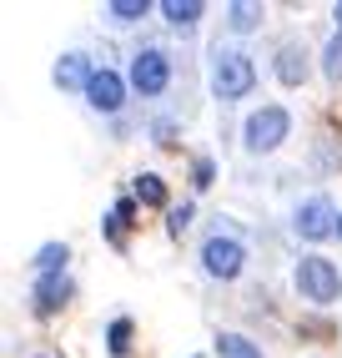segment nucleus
I'll list each match as a JSON object with an SVG mask.
<instances>
[{
  "instance_id": "9b49d317",
  "label": "nucleus",
  "mask_w": 342,
  "mask_h": 358,
  "mask_svg": "<svg viewBox=\"0 0 342 358\" xmlns=\"http://www.w3.org/2000/svg\"><path fill=\"white\" fill-rule=\"evenodd\" d=\"M131 197H136L141 207H166V182H161L156 172H141L136 187H131Z\"/></svg>"
},
{
  "instance_id": "423d86ee",
  "label": "nucleus",
  "mask_w": 342,
  "mask_h": 358,
  "mask_svg": "<svg viewBox=\"0 0 342 358\" xmlns=\"http://www.w3.org/2000/svg\"><path fill=\"white\" fill-rule=\"evenodd\" d=\"M297 232L307 237V243L332 237V232H337V207H332L327 197H307V202L297 207Z\"/></svg>"
},
{
  "instance_id": "f257e3e1",
  "label": "nucleus",
  "mask_w": 342,
  "mask_h": 358,
  "mask_svg": "<svg viewBox=\"0 0 342 358\" xmlns=\"http://www.w3.org/2000/svg\"><path fill=\"white\" fill-rule=\"evenodd\" d=\"M252 86H257V66L247 61V51L216 45L211 51V96L237 101V96H252Z\"/></svg>"
},
{
  "instance_id": "aec40b11",
  "label": "nucleus",
  "mask_w": 342,
  "mask_h": 358,
  "mask_svg": "<svg viewBox=\"0 0 342 358\" xmlns=\"http://www.w3.org/2000/svg\"><path fill=\"white\" fill-rule=\"evenodd\" d=\"M191 217H197V212H191V202H181V207H171V217H166V232H171V237H181V232L191 227Z\"/></svg>"
},
{
  "instance_id": "f8f14e48",
  "label": "nucleus",
  "mask_w": 342,
  "mask_h": 358,
  "mask_svg": "<svg viewBox=\"0 0 342 358\" xmlns=\"http://www.w3.org/2000/svg\"><path fill=\"white\" fill-rule=\"evenodd\" d=\"M161 15L171 20V26H197V20H202V0H161Z\"/></svg>"
},
{
  "instance_id": "ddd939ff",
  "label": "nucleus",
  "mask_w": 342,
  "mask_h": 358,
  "mask_svg": "<svg viewBox=\"0 0 342 358\" xmlns=\"http://www.w3.org/2000/svg\"><path fill=\"white\" fill-rule=\"evenodd\" d=\"M216 358H262V348L241 333H216Z\"/></svg>"
},
{
  "instance_id": "a211bd4d",
  "label": "nucleus",
  "mask_w": 342,
  "mask_h": 358,
  "mask_svg": "<svg viewBox=\"0 0 342 358\" xmlns=\"http://www.w3.org/2000/svg\"><path fill=\"white\" fill-rule=\"evenodd\" d=\"M322 71H327V81H342V31L327 41V51H322Z\"/></svg>"
},
{
  "instance_id": "dca6fc26",
  "label": "nucleus",
  "mask_w": 342,
  "mask_h": 358,
  "mask_svg": "<svg viewBox=\"0 0 342 358\" xmlns=\"http://www.w3.org/2000/svg\"><path fill=\"white\" fill-rule=\"evenodd\" d=\"M131 333H136V328H131V318H111V323H106V348H111L116 358H126Z\"/></svg>"
},
{
  "instance_id": "412c9836",
  "label": "nucleus",
  "mask_w": 342,
  "mask_h": 358,
  "mask_svg": "<svg viewBox=\"0 0 342 358\" xmlns=\"http://www.w3.org/2000/svg\"><path fill=\"white\" fill-rule=\"evenodd\" d=\"M211 172H216V166H211L207 157H197V166H191V182H197V187H207V182H211Z\"/></svg>"
},
{
  "instance_id": "0eeeda50",
  "label": "nucleus",
  "mask_w": 342,
  "mask_h": 358,
  "mask_svg": "<svg viewBox=\"0 0 342 358\" xmlns=\"http://www.w3.org/2000/svg\"><path fill=\"white\" fill-rule=\"evenodd\" d=\"M86 101H91L96 111L116 116L121 106H126V81H121L111 66H96V76H91V86H86Z\"/></svg>"
},
{
  "instance_id": "4be33fe9",
  "label": "nucleus",
  "mask_w": 342,
  "mask_h": 358,
  "mask_svg": "<svg viewBox=\"0 0 342 358\" xmlns=\"http://www.w3.org/2000/svg\"><path fill=\"white\" fill-rule=\"evenodd\" d=\"M332 15H337V31H342V0H337V6H332Z\"/></svg>"
},
{
  "instance_id": "9d476101",
  "label": "nucleus",
  "mask_w": 342,
  "mask_h": 358,
  "mask_svg": "<svg viewBox=\"0 0 342 358\" xmlns=\"http://www.w3.org/2000/svg\"><path fill=\"white\" fill-rule=\"evenodd\" d=\"M277 76L287 86H302L307 81V56L297 51V45H282V56H277Z\"/></svg>"
},
{
  "instance_id": "6ab92c4d",
  "label": "nucleus",
  "mask_w": 342,
  "mask_h": 358,
  "mask_svg": "<svg viewBox=\"0 0 342 358\" xmlns=\"http://www.w3.org/2000/svg\"><path fill=\"white\" fill-rule=\"evenodd\" d=\"M106 15H111V20H141V15H146V0H111Z\"/></svg>"
},
{
  "instance_id": "4468645a",
  "label": "nucleus",
  "mask_w": 342,
  "mask_h": 358,
  "mask_svg": "<svg viewBox=\"0 0 342 358\" xmlns=\"http://www.w3.org/2000/svg\"><path fill=\"white\" fill-rule=\"evenodd\" d=\"M66 257H70L66 243H45V248L36 252V278H45V273H66Z\"/></svg>"
},
{
  "instance_id": "f03ea898",
  "label": "nucleus",
  "mask_w": 342,
  "mask_h": 358,
  "mask_svg": "<svg viewBox=\"0 0 342 358\" xmlns=\"http://www.w3.org/2000/svg\"><path fill=\"white\" fill-rule=\"evenodd\" d=\"M297 293L312 298V303H337L342 278H337V268H332L327 257H302L297 262Z\"/></svg>"
},
{
  "instance_id": "f3484780",
  "label": "nucleus",
  "mask_w": 342,
  "mask_h": 358,
  "mask_svg": "<svg viewBox=\"0 0 342 358\" xmlns=\"http://www.w3.org/2000/svg\"><path fill=\"white\" fill-rule=\"evenodd\" d=\"M257 20H262V10H257V6H247V0H237V6H227V26H232V31H252Z\"/></svg>"
},
{
  "instance_id": "5701e85b",
  "label": "nucleus",
  "mask_w": 342,
  "mask_h": 358,
  "mask_svg": "<svg viewBox=\"0 0 342 358\" xmlns=\"http://www.w3.org/2000/svg\"><path fill=\"white\" fill-rule=\"evenodd\" d=\"M337 237H342V212H337Z\"/></svg>"
},
{
  "instance_id": "2eb2a0df",
  "label": "nucleus",
  "mask_w": 342,
  "mask_h": 358,
  "mask_svg": "<svg viewBox=\"0 0 342 358\" xmlns=\"http://www.w3.org/2000/svg\"><path fill=\"white\" fill-rule=\"evenodd\" d=\"M126 222H136V197H121L116 212L106 217V237H111V243H121V237H126Z\"/></svg>"
},
{
  "instance_id": "39448f33",
  "label": "nucleus",
  "mask_w": 342,
  "mask_h": 358,
  "mask_svg": "<svg viewBox=\"0 0 342 358\" xmlns=\"http://www.w3.org/2000/svg\"><path fill=\"white\" fill-rule=\"evenodd\" d=\"M166 81H171V61H166V51L146 45V51L131 56V86L141 91V96H161Z\"/></svg>"
},
{
  "instance_id": "7ed1b4c3",
  "label": "nucleus",
  "mask_w": 342,
  "mask_h": 358,
  "mask_svg": "<svg viewBox=\"0 0 342 358\" xmlns=\"http://www.w3.org/2000/svg\"><path fill=\"white\" fill-rule=\"evenodd\" d=\"M202 268H207L211 278L232 282L241 268H247V248H241L237 237H222V232H211L207 243H202Z\"/></svg>"
},
{
  "instance_id": "1a4fd4ad",
  "label": "nucleus",
  "mask_w": 342,
  "mask_h": 358,
  "mask_svg": "<svg viewBox=\"0 0 342 358\" xmlns=\"http://www.w3.org/2000/svg\"><path fill=\"white\" fill-rule=\"evenodd\" d=\"M91 76H96V66H91L81 51L61 56V66H56V81H61V86H81V91H86V86H91Z\"/></svg>"
},
{
  "instance_id": "6e6552de",
  "label": "nucleus",
  "mask_w": 342,
  "mask_h": 358,
  "mask_svg": "<svg viewBox=\"0 0 342 358\" xmlns=\"http://www.w3.org/2000/svg\"><path fill=\"white\" fill-rule=\"evenodd\" d=\"M66 303H70V278H66V273L36 278V313H40V318H51L56 308H66Z\"/></svg>"
},
{
  "instance_id": "20e7f679",
  "label": "nucleus",
  "mask_w": 342,
  "mask_h": 358,
  "mask_svg": "<svg viewBox=\"0 0 342 358\" xmlns=\"http://www.w3.org/2000/svg\"><path fill=\"white\" fill-rule=\"evenodd\" d=\"M287 131H292L287 106H262V111H252V116H247V152H272V147H282Z\"/></svg>"
}]
</instances>
